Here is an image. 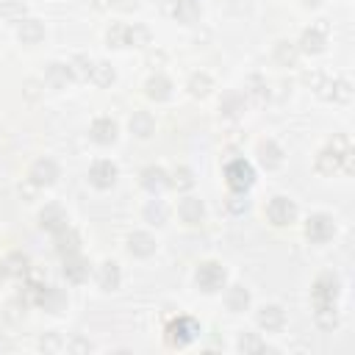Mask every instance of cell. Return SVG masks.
<instances>
[{
  "instance_id": "cb8c5ba5",
  "label": "cell",
  "mask_w": 355,
  "mask_h": 355,
  "mask_svg": "<svg viewBox=\"0 0 355 355\" xmlns=\"http://www.w3.org/2000/svg\"><path fill=\"white\" fill-rule=\"evenodd\" d=\"M97 286L103 288V291H116L119 288V283H122V269H119V263L116 261H103L100 266H97Z\"/></svg>"
},
{
  "instance_id": "60d3db41",
  "label": "cell",
  "mask_w": 355,
  "mask_h": 355,
  "mask_svg": "<svg viewBox=\"0 0 355 355\" xmlns=\"http://www.w3.org/2000/svg\"><path fill=\"white\" fill-rule=\"evenodd\" d=\"M225 208L230 211V214H247V208H250V200H247V191H233L227 200H225Z\"/></svg>"
},
{
  "instance_id": "2e32d148",
  "label": "cell",
  "mask_w": 355,
  "mask_h": 355,
  "mask_svg": "<svg viewBox=\"0 0 355 355\" xmlns=\"http://www.w3.org/2000/svg\"><path fill=\"white\" fill-rule=\"evenodd\" d=\"M255 153H258V161H261L263 169H277V166H283V161H286L283 147H280L277 141H272V139H261Z\"/></svg>"
},
{
  "instance_id": "f6af8a7d",
  "label": "cell",
  "mask_w": 355,
  "mask_h": 355,
  "mask_svg": "<svg viewBox=\"0 0 355 355\" xmlns=\"http://www.w3.org/2000/svg\"><path fill=\"white\" fill-rule=\"evenodd\" d=\"M67 349H69V352H89V349H92V341H86V338H72V341L67 344Z\"/></svg>"
},
{
  "instance_id": "30bf717a",
  "label": "cell",
  "mask_w": 355,
  "mask_h": 355,
  "mask_svg": "<svg viewBox=\"0 0 355 355\" xmlns=\"http://www.w3.org/2000/svg\"><path fill=\"white\" fill-rule=\"evenodd\" d=\"M324 44H327V25H324V22H313V25H308V28L300 33V42H297L300 53H308V55L322 53Z\"/></svg>"
},
{
  "instance_id": "5b68a950",
  "label": "cell",
  "mask_w": 355,
  "mask_h": 355,
  "mask_svg": "<svg viewBox=\"0 0 355 355\" xmlns=\"http://www.w3.org/2000/svg\"><path fill=\"white\" fill-rule=\"evenodd\" d=\"M225 183L230 191H247L255 183V169L247 158H233L225 164Z\"/></svg>"
},
{
  "instance_id": "7a4b0ae2",
  "label": "cell",
  "mask_w": 355,
  "mask_h": 355,
  "mask_svg": "<svg viewBox=\"0 0 355 355\" xmlns=\"http://www.w3.org/2000/svg\"><path fill=\"white\" fill-rule=\"evenodd\" d=\"M308 80H313V89L319 92L322 100H330V103H347L352 97V83L347 78H327L322 72H313L308 75Z\"/></svg>"
},
{
  "instance_id": "7bdbcfd3",
  "label": "cell",
  "mask_w": 355,
  "mask_h": 355,
  "mask_svg": "<svg viewBox=\"0 0 355 355\" xmlns=\"http://www.w3.org/2000/svg\"><path fill=\"white\" fill-rule=\"evenodd\" d=\"M39 347H42L44 352H58V349H64L67 344L61 341V336H58V333H47V336H42V338H39Z\"/></svg>"
},
{
  "instance_id": "74e56055",
  "label": "cell",
  "mask_w": 355,
  "mask_h": 355,
  "mask_svg": "<svg viewBox=\"0 0 355 355\" xmlns=\"http://www.w3.org/2000/svg\"><path fill=\"white\" fill-rule=\"evenodd\" d=\"M219 111H222L225 116H239V114L244 111V94L227 92V94L222 97V103H219Z\"/></svg>"
},
{
  "instance_id": "4316f807",
  "label": "cell",
  "mask_w": 355,
  "mask_h": 355,
  "mask_svg": "<svg viewBox=\"0 0 355 355\" xmlns=\"http://www.w3.org/2000/svg\"><path fill=\"white\" fill-rule=\"evenodd\" d=\"M17 36H19V42L22 44H28V47H33V44H39L42 39H44V25H42V19H22L19 22V28H17Z\"/></svg>"
},
{
  "instance_id": "ee69618b",
  "label": "cell",
  "mask_w": 355,
  "mask_h": 355,
  "mask_svg": "<svg viewBox=\"0 0 355 355\" xmlns=\"http://www.w3.org/2000/svg\"><path fill=\"white\" fill-rule=\"evenodd\" d=\"M25 300L22 297H17V300H11L8 305H6V319H11V322H17V319H22L25 316Z\"/></svg>"
},
{
  "instance_id": "7c38bea8",
  "label": "cell",
  "mask_w": 355,
  "mask_h": 355,
  "mask_svg": "<svg viewBox=\"0 0 355 355\" xmlns=\"http://www.w3.org/2000/svg\"><path fill=\"white\" fill-rule=\"evenodd\" d=\"M28 180L36 186V189H44V186H53L58 180V164L53 158H36L28 169Z\"/></svg>"
},
{
  "instance_id": "f546056e",
  "label": "cell",
  "mask_w": 355,
  "mask_h": 355,
  "mask_svg": "<svg viewBox=\"0 0 355 355\" xmlns=\"http://www.w3.org/2000/svg\"><path fill=\"white\" fill-rule=\"evenodd\" d=\"M89 80H92L97 89H108V86L116 80V72H114V67H111L108 61H97V64H92Z\"/></svg>"
},
{
  "instance_id": "e0dca14e",
  "label": "cell",
  "mask_w": 355,
  "mask_h": 355,
  "mask_svg": "<svg viewBox=\"0 0 355 355\" xmlns=\"http://www.w3.org/2000/svg\"><path fill=\"white\" fill-rule=\"evenodd\" d=\"M67 211L58 205V202H47L42 211H39V227L42 230H50V233H58L61 227H67Z\"/></svg>"
},
{
  "instance_id": "9c48e42d",
  "label": "cell",
  "mask_w": 355,
  "mask_h": 355,
  "mask_svg": "<svg viewBox=\"0 0 355 355\" xmlns=\"http://www.w3.org/2000/svg\"><path fill=\"white\" fill-rule=\"evenodd\" d=\"M116 178H119V166H116L114 161H108V158H97V161L89 166V183H92L94 189H100V191L111 189V186L116 183Z\"/></svg>"
},
{
  "instance_id": "3957f363",
  "label": "cell",
  "mask_w": 355,
  "mask_h": 355,
  "mask_svg": "<svg viewBox=\"0 0 355 355\" xmlns=\"http://www.w3.org/2000/svg\"><path fill=\"white\" fill-rule=\"evenodd\" d=\"M194 283H197L200 291L216 294V291L225 288L227 272H225V266H222L219 261H202V263H197V269H194Z\"/></svg>"
},
{
  "instance_id": "bcb514c9",
  "label": "cell",
  "mask_w": 355,
  "mask_h": 355,
  "mask_svg": "<svg viewBox=\"0 0 355 355\" xmlns=\"http://www.w3.org/2000/svg\"><path fill=\"white\" fill-rule=\"evenodd\" d=\"M139 6V0H111V8L116 11H133Z\"/></svg>"
},
{
  "instance_id": "b9f144b4",
  "label": "cell",
  "mask_w": 355,
  "mask_h": 355,
  "mask_svg": "<svg viewBox=\"0 0 355 355\" xmlns=\"http://www.w3.org/2000/svg\"><path fill=\"white\" fill-rule=\"evenodd\" d=\"M239 349L241 352H261V349H266V344L255 333H241L239 336Z\"/></svg>"
},
{
  "instance_id": "f1b7e54d",
  "label": "cell",
  "mask_w": 355,
  "mask_h": 355,
  "mask_svg": "<svg viewBox=\"0 0 355 355\" xmlns=\"http://www.w3.org/2000/svg\"><path fill=\"white\" fill-rule=\"evenodd\" d=\"M225 305H227V311H233V313H241V311H247L250 308V291L244 288V286H230L227 291H225Z\"/></svg>"
},
{
  "instance_id": "603a6c76",
  "label": "cell",
  "mask_w": 355,
  "mask_h": 355,
  "mask_svg": "<svg viewBox=\"0 0 355 355\" xmlns=\"http://www.w3.org/2000/svg\"><path fill=\"white\" fill-rule=\"evenodd\" d=\"M116 122L111 119V116H97L92 125H89V136H92V141H97V144H114L116 141Z\"/></svg>"
},
{
  "instance_id": "83f0119b",
  "label": "cell",
  "mask_w": 355,
  "mask_h": 355,
  "mask_svg": "<svg viewBox=\"0 0 355 355\" xmlns=\"http://www.w3.org/2000/svg\"><path fill=\"white\" fill-rule=\"evenodd\" d=\"M272 58H275V64L277 67H297V61H300V47H297V42H277L275 44V50H272Z\"/></svg>"
},
{
  "instance_id": "4dcf8cb0",
  "label": "cell",
  "mask_w": 355,
  "mask_h": 355,
  "mask_svg": "<svg viewBox=\"0 0 355 355\" xmlns=\"http://www.w3.org/2000/svg\"><path fill=\"white\" fill-rule=\"evenodd\" d=\"M266 97H269V86H266V80H263L261 75L247 78V83H244V100H252V103H266Z\"/></svg>"
},
{
  "instance_id": "8992f818",
  "label": "cell",
  "mask_w": 355,
  "mask_h": 355,
  "mask_svg": "<svg viewBox=\"0 0 355 355\" xmlns=\"http://www.w3.org/2000/svg\"><path fill=\"white\" fill-rule=\"evenodd\" d=\"M338 294H341V280H338V275H333V272H322V275L313 280V286H311L313 308H316V305H336Z\"/></svg>"
},
{
  "instance_id": "d590c367",
  "label": "cell",
  "mask_w": 355,
  "mask_h": 355,
  "mask_svg": "<svg viewBox=\"0 0 355 355\" xmlns=\"http://www.w3.org/2000/svg\"><path fill=\"white\" fill-rule=\"evenodd\" d=\"M169 186L178 189V191H189L194 189V172L189 166H175L172 175H169Z\"/></svg>"
},
{
  "instance_id": "5bb4252c",
  "label": "cell",
  "mask_w": 355,
  "mask_h": 355,
  "mask_svg": "<svg viewBox=\"0 0 355 355\" xmlns=\"http://www.w3.org/2000/svg\"><path fill=\"white\" fill-rule=\"evenodd\" d=\"M178 216H180V222L183 225H189V227H197V225H202L205 222V205H202V200L200 197H183L180 202H178Z\"/></svg>"
},
{
  "instance_id": "d6986e66",
  "label": "cell",
  "mask_w": 355,
  "mask_h": 355,
  "mask_svg": "<svg viewBox=\"0 0 355 355\" xmlns=\"http://www.w3.org/2000/svg\"><path fill=\"white\" fill-rule=\"evenodd\" d=\"M255 322H258L261 330L277 333V330H283V324H286V311H283L280 305H263V308L255 313Z\"/></svg>"
},
{
  "instance_id": "c3c4849f",
  "label": "cell",
  "mask_w": 355,
  "mask_h": 355,
  "mask_svg": "<svg viewBox=\"0 0 355 355\" xmlns=\"http://www.w3.org/2000/svg\"><path fill=\"white\" fill-rule=\"evenodd\" d=\"M322 0H302V6H308V8H316Z\"/></svg>"
},
{
  "instance_id": "ba28073f",
  "label": "cell",
  "mask_w": 355,
  "mask_h": 355,
  "mask_svg": "<svg viewBox=\"0 0 355 355\" xmlns=\"http://www.w3.org/2000/svg\"><path fill=\"white\" fill-rule=\"evenodd\" d=\"M302 233H305L308 241H313V244H324V241L333 239V233H336V222H333V216H327V214H311V216L305 219Z\"/></svg>"
},
{
  "instance_id": "ac0fdd59",
  "label": "cell",
  "mask_w": 355,
  "mask_h": 355,
  "mask_svg": "<svg viewBox=\"0 0 355 355\" xmlns=\"http://www.w3.org/2000/svg\"><path fill=\"white\" fill-rule=\"evenodd\" d=\"M155 247H158V241H155V236L147 233V230H133V233L128 236V252L136 255V258H150V255L155 252Z\"/></svg>"
},
{
  "instance_id": "d6a6232c",
  "label": "cell",
  "mask_w": 355,
  "mask_h": 355,
  "mask_svg": "<svg viewBox=\"0 0 355 355\" xmlns=\"http://www.w3.org/2000/svg\"><path fill=\"white\" fill-rule=\"evenodd\" d=\"M28 6L22 0H0V19L6 22H22Z\"/></svg>"
},
{
  "instance_id": "484cf974",
  "label": "cell",
  "mask_w": 355,
  "mask_h": 355,
  "mask_svg": "<svg viewBox=\"0 0 355 355\" xmlns=\"http://www.w3.org/2000/svg\"><path fill=\"white\" fill-rule=\"evenodd\" d=\"M144 222H150V225H155V227H164L166 222H169V205L164 202V200H158L155 194H153V200H147V205H144Z\"/></svg>"
},
{
  "instance_id": "4fadbf2b",
  "label": "cell",
  "mask_w": 355,
  "mask_h": 355,
  "mask_svg": "<svg viewBox=\"0 0 355 355\" xmlns=\"http://www.w3.org/2000/svg\"><path fill=\"white\" fill-rule=\"evenodd\" d=\"M139 183H141L144 191L161 194V191L169 186V172H166L164 166H158V164H150V166H144V169L139 172Z\"/></svg>"
},
{
  "instance_id": "8fae6325",
  "label": "cell",
  "mask_w": 355,
  "mask_h": 355,
  "mask_svg": "<svg viewBox=\"0 0 355 355\" xmlns=\"http://www.w3.org/2000/svg\"><path fill=\"white\" fill-rule=\"evenodd\" d=\"M61 275L67 277V283H86L89 275H92V263L89 258H83L80 252H72V255H64V263H61Z\"/></svg>"
},
{
  "instance_id": "ab89813d",
  "label": "cell",
  "mask_w": 355,
  "mask_h": 355,
  "mask_svg": "<svg viewBox=\"0 0 355 355\" xmlns=\"http://www.w3.org/2000/svg\"><path fill=\"white\" fill-rule=\"evenodd\" d=\"M105 42L108 47H125L128 42V22H111L105 31Z\"/></svg>"
},
{
  "instance_id": "d4e9b609",
  "label": "cell",
  "mask_w": 355,
  "mask_h": 355,
  "mask_svg": "<svg viewBox=\"0 0 355 355\" xmlns=\"http://www.w3.org/2000/svg\"><path fill=\"white\" fill-rule=\"evenodd\" d=\"M128 130L136 139H150L155 133V119L150 111H133V116L128 119Z\"/></svg>"
},
{
  "instance_id": "44dd1931",
  "label": "cell",
  "mask_w": 355,
  "mask_h": 355,
  "mask_svg": "<svg viewBox=\"0 0 355 355\" xmlns=\"http://www.w3.org/2000/svg\"><path fill=\"white\" fill-rule=\"evenodd\" d=\"M53 247L55 252L64 258V255H72V252H80V233L75 227H61L58 233H53Z\"/></svg>"
},
{
  "instance_id": "277c9868",
  "label": "cell",
  "mask_w": 355,
  "mask_h": 355,
  "mask_svg": "<svg viewBox=\"0 0 355 355\" xmlns=\"http://www.w3.org/2000/svg\"><path fill=\"white\" fill-rule=\"evenodd\" d=\"M197 336H200V324H197L191 316H178V319H172V322L166 324V330H164V338H166V344H169L172 349L189 347Z\"/></svg>"
},
{
  "instance_id": "1f68e13d",
  "label": "cell",
  "mask_w": 355,
  "mask_h": 355,
  "mask_svg": "<svg viewBox=\"0 0 355 355\" xmlns=\"http://www.w3.org/2000/svg\"><path fill=\"white\" fill-rule=\"evenodd\" d=\"M6 269H8L11 277H28V275H31V258H28L25 252L14 250V252H8V258H6Z\"/></svg>"
},
{
  "instance_id": "9a60e30c",
  "label": "cell",
  "mask_w": 355,
  "mask_h": 355,
  "mask_svg": "<svg viewBox=\"0 0 355 355\" xmlns=\"http://www.w3.org/2000/svg\"><path fill=\"white\" fill-rule=\"evenodd\" d=\"M72 80H75V78H72V69H69V64H64V61H53V64H47L44 78H42V83L50 86V89H55V92L67 89Z\"/></svg>"
},
{
  "instance_id": "ffe728a7",
  "label": "cell",
  "mask_w": 355,
  "mask_h": 355,
  "mask_svg": "<svg viewBox=\"0 0 355 355\" xmlns=\"http://www.w3.org/2000/svg\"><path fill=\"white\" fill-rule=\"evenodd\" d=\"M169 14H172V19L180 22V25H194V22H200L202 8H200L197 0H172Z\"/></svg>"
},
{
  "instance_id": "836d02e7",
  "label": "cell",
  "mask_w": 355,
  "mask_h": 355,
  "mask_svg": "<svg viewBox=\"0 0 355 355\" xmlns=\"http://www.w3.org/2000/svg\"><path fill=\"white\" fill-rule=\"evenodd\" d=\"M211 89H214V80H211L208 72H194V75L189 78V94H191V97H208Z\"/></svg>"
},
{
  "instance_id": "6da1fadb",
  "label": "cell",
  "mask_w": 355,
  "mask_h": 355,
  "mask_svg": "<svg viewBox=\"0 0 355 355\" xmlns=\"http://www.w3.org/2000/svg\"><path fill=\"white\" fill-rule=\"evenodd\" d=\"M316 172L322 175H336V172H352V144L347 136H333L327 141V147H322L316 153L313 161Z\"/></svg>"
},
{
  "instance_id": "8d00e7d4",
  "label": "cell",
  "mask_w": 355,
  "mask_h": 355,
  "mask_svg": "<svg viewBox=\"0 0 355 355\" xmlns=\"http://www.w3.org/2000/svg\"><path fill=\"white\" fill-rule=\"evenodd\" d=\"M144 44H150V28L141 25V22L128 25V42H125V47H144Z\"/></svg>"
},
{
  "instance_id": "e575fe53",
  "label": "cell",
  "mask_w": 355,
  "mask_h": 355,
  "mask_svg": "<svg viewBox=\"0 0 355 355\" xmlns=\"http://www.w3.org/2000/svg\"><path fill=\"white\" fill-rule=\"evenodd\" d=\"M313 319L322 330H333L338 324V308L336 305H316L313 308Z\"/></svg>"
},
{
  "instance_id": "7dc6e473",
  "label": "cell",
  "mask_w": 355,
  "mask_h": 355,
  "mask_svg": "<svg viewBox=\"0 0 355 355\" xmlns=\"http://www.w3.org/2000/svg\"><path fill=\"white\" fill-rule=\"evenodd\" d=\"M8 277V269H6V261H0V283Z\"/></svg>"
},
{
  "instance_id": "7402d4cb",
  "label": "cell",
  "mask_w": 355,
  "mask_h": 355,
  "mask_svg": "<svg viewBox=\"0 0 355 355\" xmlns=\"http://www.w3.org/2000/svg\"><path fill=\"white\" fill-rule=\"evenodd\" d=\"M172 80L164 75V72H155V75H150L147 78V83H144V94L150 97V100H155V103H164V100H169L172 97Z\"/></svg>"
},
{
  "instance_id": "52a82bcc",
  "label": "cell",
  "mask_w": 355,
  "mask_h": 355,
  "mask_svg": "<svg viewBox=\"0 0 355 355\" xmlns=\"http://www.w3.org/2000/svg\"><path fill=\"white\" fill-rule=\"evenodd\" d=\"M263 214H266V219H269L275 227H288V225L297 222V205H294V200H288V197H283V194L272 197V200L266 202Z\"/></svg>"
},
{
  "instance_id": "f35d334b",
  "label": "cell",
  "mask_w": 355,
  "mask_h": 355,
  "mask_svg": "<svg viewBox=\"0 0 355 355\" xmlns=\"http://www.w3.org/2000/svg\"><path fill=\"white\" fill-rule=\"evenodd\" d=\"M67 64H69L75 80H89V75H92V61H89V55L78 53V55H72Z\"/></svg>"
}]
</instances>
